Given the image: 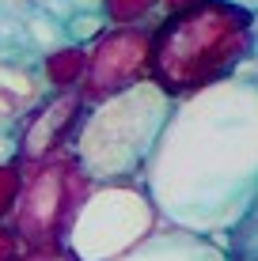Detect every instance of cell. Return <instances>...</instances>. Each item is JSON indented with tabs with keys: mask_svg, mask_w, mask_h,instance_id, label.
<instances>
[{
	"mask_svg": "<svg viewBox=\"0 0 258 261\" xmlns=\"http://www.w3.org/2000/svg\"><path fill=\"white\" fill-rule=\"evenodd\" d=\"M258 19L232 0H205L152 27V80L171 98H190L239 76L254 61Z\"/></svg>",
	"mask_w": 258,
	"mask_h": 261,
	"instance_id": "obj_2",
	"label": "cell"
},
{
	"mask_svg": "<svg viewBox=\"0 0 258 261\" xmlns=\"http://www.w3.org/2000/svg\"><path fill=\"white\" fill-rule=\"evenodd\" d=\"M87 118V102L80 91H50L19 118L15 137H19V163L34 167L46 159L73 151V140Z\"/></svg>",
	"mask_w": 258,
	"mask_h": 261,
	"instance_id": "obj_7",
	"label": "cell"
},
{
	"mask_svg": "<svg viewBox=\"0 0 258 261\" xmlns=\"http://www.w3.org/2000/svg\"><path fill=\"white\" fill-rule=\"evenodd\" d=\"M27 34H31V42L38 46L42 53H50V49H61L65 46V23L61 19H53V15L46 12H34V15H27Z\"/></svg>",
	"mask_w": 258,
	"mask_h": 261,
	"instance_id": "obj_13",
	"label": "cell"
},
{
	"mask_svg": "<svg viewBox=\"0 0 258 261\" xmlns=\"http://www.w3.org/2000/svg\"><path fill=\"white\" fill-rule=\"evenodd\" d=\"M106 31H110L106 12H76L73 19L65 23V38L73 42V46H87V49H91Z\"/></svg>",
	"mask_w": 258,
	"mask_h": 261,
	"instance_id": "obj_12",
	"label": "cell"
},
{
	"mask_svg": "<svg viewBox=\"0 0 258 261\" xmlns=\"http://www.w3.org/2000/svg\"><path fill=\"white\" fill-rule=\"evenodd\" d=\"M23 163H0V223H12L23 193Z\"/></svg>",
	"mask_w": 258,
	"mask_h": 261,
	"instance_id": "obj_14",
	"label": "cell"
},
{
	"mask_svg": "<svg viewBox=\"0 0 258 261\" xmlns=\"http://www.w3.org/2000/svg\"><path fill=\"white\" fill-rule=\"evenodd\" d=\"M0 163H19V137H15V129H0Z\"/></svg>",
	"mask_w": 258,
	"mask_h": 261,
	"instance_id": "obj_17",
	"label": "cell"
},
{
	"mask_svg": "<svg viewBox=\"0 0 258 261\" xmlns=\"http://www.w3.org/2000/svg\"><path fill=\"white\" fill-rule=\"evenodd\" d=\"M19 261H76V254L68 246H42V250H27Z\"/></svg>",
	"mask_w": 258,
	"mask_h": 261,
	"instance_id": "obj_16",
	"label": "cell"
},
{
	"mask_svg": "<svg viewBox=\"0 0 258 261\" xmlns=\"http://www.w3.org/2000/svg\"><path fill=\"white\" fill-rule=\"evenodd\" d=\"M23 114H27V110H23L19 102H15L12 95H4V91H0V125H19Z\"/></svg>",
	"mask_w": 258,
	"mask_h": 261,
	"instance_id": "obj_18",
	"label": "cell"
},
{
	"mask_svg": "<svg viewBox=\"0 0 258 261\" xmlns=\"http://www.w3.org/2000/svg\"><path fill=\"white\" fill-rule=\"evenodd\" d=\"M73 12H103V0H68Z\"/></svg>",
	"mask_w": 258,
	"mask_h": 261,
	"instance_id": "obj_20",
	"label": "cell"
},
{
	"mask_svg": "<svg viewBox=\"0 0 258 261\" xmlns=\"http://www.w3.org/2000/svg\"><path fill=\"white\" fill-rule=\"evenodd\" d=\"M175 106L179 98H171L156 80L87 106V118L73 140V155L95 186L140 182Z\"/></svg>",
	"mask_w": 258,
	"mask_h": 261,
	"instance_id": "obj_3",
	"label": "cell"
},
{
	"mask_svg": "<svg viewBox=\"0 0 258 261\" xmlns=\"http://www.w3.org/2000/svg\"><path fill=\"white\" fill-rule=\"evenodd\" d=\"M194 4H205V0H163V15H175L182 8H194Z\"/></svg>",
	"mask_w": 258,
	"mask_h": 261,
	"instance_id": "obj_19",
	"label": "cell"
},
{
	"mask_svg": "<svg viewBox=\"0 0 258 261\" xmlns=\"http://www.w3.org/2000/svg\"><path fill=\"white\" fill-rule=\"evenodd\" d=\"M159 227L163 216L140 182H103L84 197L65 246L76 261H118Z\"/></svg>",
	"mask_w": 258,
	"mask_h": 261,
	"instance_id": "obj_4",
	"label": "cell"
},
{
	"mask_svg": "<svg viewBox=\"0 0 258 261\" xmlns=\"http://www.w3.org/2000/svg\"><path fill=\"white\" fill-rule=\"evenodd\" d=\"M87 76V46L65 42L61 49L42 53L38 61V80L46 91H80Z\"/></svg>",
	"mask_w": 258,
	"mask_h": 261,
	"instance_id": "obj_9",
	"label": "cell"
},
{
	"mask_svg": "<svg viewBox=\"0 0 258 261\" xmlns=\"http://www.w3.org/2000/svg\"><path fill=\"white\" fill-rule=\"evenodd\" d=\"M0 8H4V0H0Z\"/></svg>",
	"mask_w": 258,
	"mask_h": 261,
	"instance_id": "obj_23",
	"label": "cell"
},
{
	"mask_svg": "<svg viewBox=\"0 0 258 261\" xmlns=\"http://www.w3.org/2000/svg\"><path fill=\"white\" fill-rule=\"evenodd\" d=\"M27 254L23 235L12 227V223H0V261H19Z\"/></svg>",
	"mask_w": 258,
	"mask_h": 261,
	"instance_id": "obj_15",
	"label": "cell"
},
{
	"mask_svg": "<svg viewBox=\"0 0 258 261\" xmlns=\"http://www.w3.org/2000/svg\"><path fill=\"white\" fill-rule=\"evenodd\" d=\"M148 80H152V27H110L87 49V76L80 95L87 106H95Z\"/></svg>",
	"mask_w": 258,
	"mask_h": 261,
	"instance_id": "obj_6",
	"label": "cell"
},
{
	"mask_svg": "<svg viewBox=\"0 0 258 261\" xmlns=\"http://www.w3.org/2000/svg\"><path fill=\"white\" fill-rule=\"evenodd\" d=\"M23 193L15 204L12 227L23 235L27 250H42V246H65L68 227H73L84 197L91 193V178L80 167V159L73 151L46 159V163L23 167Z\"/></svg>",
	"mask_w": 258,
	"mask_h": 261,
	"instance_id": "obj_5",
	"label": "cell"
},
{
	"mask_svg": "<svg viewBox=\"0 0 258 261\" xmlns=\"http://www.w3.org/2000/svg\"><path fill=\"white\" fill-rule=\"evenodd\" d=\"M0 91L4 95H12L15 102L23 106V110H31L34 102L42 98V80L38 76H31V68L27 65H12V61H0Z\"/></svg>",
	"mask_w": 258,
	"mask_h": 261,
	"instance_id": "obj_10",
	"label": "cell"
},
{
	"mask_svg": "<svg viewBox=\"0 0 258 261\" xmlns=\"http://www.w3.org/2000/svg\"><path fill=\"white\" fill-rule=\"evenodd\" d=\"M140 186L163 223L224 239L258 201V68L179 98Z\"/></svg>",
	"mask_w": 258,
	"mask_h": 261,
	"instance_id": "obj_1",
	"label": "cell"
},
{
	"mask_svg": "<svg viewBox=\"0 0 258 261\" xmlns=\"http://www.w3.org/2000/svg\"><path fill=\"white\" fill-rule=\"evenodd\" d=\"M251 65H254V68H258V46H254V61H251Z\"/></svg>",
	"mask_w": 258,
	"mask_h": 261,
	"instance_id": "obj_22",
	"label": "cell"
},
{
	"mask_svg": "<svg viewBox=\"0 0 258 261\" xmlns=\"http://www.w3.org/2000/svg\"><path fill=\"white\" fill-rule=\"evenodd\" d=\"M118 261H232V254L209 235H194V231L163 223L152 239H145L137 250H129Z\"/></svg>",
	"mask_w": 258,
	"mask_h": 261,
	"instance_id": "obj_8",
	"label": "cell"
},
{
	"mask_svg": "<svg viewBox=\"0 0 258 261\" xmlns=\"http://www.w3.org/2000/svg\"><path fill=\"white\" fill-rule=\"evenodd\" d=\"M110 27H156L152 15H163V0H103Z\"/></svg>",
	"mask_w": 258,
	"mask_h": 261,
	"instance_id": "obj_11",
	"label": "cell"
},
{
	"mask_svg": "<svg viewBox=\"0 0 258 261\" xmlns=\"http://www.w3.org/2000/svg\"><path fill=\"white\" fill-rule=\"evenodd\" d=\"M232 4H239V8H243V12H251L254 19H258V0H232Z\"/></svg>",
	"mask_w": 258,
	"mask_h": 261,
	"instance_id": "obj_21",
	"label": "cell"
}]
</instances>
